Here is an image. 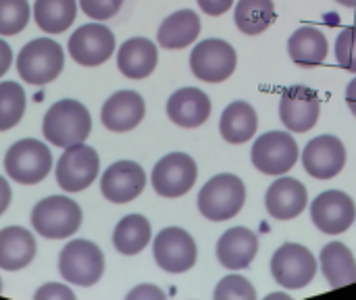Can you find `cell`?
Listing matches in <instances>:
<instances>
[{
    "instance_id": "obj_1",
    "label": "cell",
    "mask_w": 356,
    "mask_h": 300,
    "mask_svg": "<svg viewBox=\"0 0 356 300\" xmlns=\"http://www.w3.org/2000/svg\"><path fill=\"white\" fill-rule=\"evenodd\" d=\"M90 129H92L90 111L79 100H71V98L54 102L46 111L42 121L44 138L58 148H67L83 142L90 136Z\"/></svg>"
},
{
    "instance_id": "obj_2",
    "label": "cell",
    "mask_w": 356,
    "mask_h": 300,
    "mask_svg": "<svg viewBox=\"0 0 356 300\" xmlns=\"http://www.w3.org/2000/svg\"><path fill=\"white\" fill-rule=\"evenodd\" d=\"M65 67V52L60 44L50 38H35L27 42L17 56V71L25 84L46 86L54 81Z\"/></svg>"
},
{
    "instance_id": "obj_3",
    "label": "cell",
    "mask_w": 356,
    "mask_h": 300,
    "mask_svg": "<svg viewBox=\"0 0 356 300\" xmlns=\"http://www.w3.org/2000/svg\"><path fill=\"white\" fill-rule=\"evenodd\" d=\"M246 200V186L234 173L211 177L198 194V211L211 221H227L236 217Z\"/></svg>"
},
{
    "instance_id": "obj_4",
    "label": "cell",
    "mask_w": 356,
    "mask_h": 300,
    "mask_svg": "<svg viewBox=\"0 0 356 300\" xmlns=\"http://www.w3.org/2000/svg\"><path fill=\"white\" fill-rule=\"evenodd\" d=\"M29 219L35 234L50 240H63L79 230L83 215L75 200L67 196H48L33 207Z\"/></svg>"
},
{
    "instance_id": "obj_5",
    "label": "cell",
    "mask_w": 356,
    "mask_h": 300,
    "mask_svg": "<svg viewBox=\"0 0 356 300\" xmlns=\"http://www.w3.org/2000/svg\"><path fill=\"white\" fill-rule=\"evenodd\" d=\"M4 169L17 184H40L52 169V152L44 142L35 138H23L6 150Z\"/></svg>"
},
{
    "instance_id": "obj_6",
    "label": "cell",
    "mask_w": 356,
    "mask_h": 300,
    "mask_svg": "<svg viewBox=\"0 0 356 300\" xmlns=\"http://www.w3.org/2000/svg\"><path fill=\"white\" fill-rule=\"evenodd\" d=\"M58 271L67 284L94 286L104 274V255L90 240H71L58 255Z\"/></svg>"
},
{
    "instance_id": "obj_7",
    "label": "cell",
    "mask_w": 356,
    "mask_h": 300,
    "mask_svg": "<svg viewBox=\"0 0 356 300\" xmlns=\"http://www.w3.org/2000/svg\"><path fill=\"white\" fill-rule=\"evenodd\" d=\"M238 65V54L234 46L219 38H209L196 44V48L190 54V67L192 73L207 81V84H219L232 77Z\"/></svg>"
},
{
    "instance_id": "obj_8",
    "label": "cell",
    "mask_w": 356,
    "mask_h": 300,
    "mask_svg": "<svg viewBox=\"0 0 356 300\" xmlns=\"http://www.w3.org/2000/svg\"><path fill=\"white\" fill-rule=\"evenodd\" d=\"M271 274L280 286L288 290H300L313 282L317 274V261L302 244L286 242L271 259Z\"/></svg>"
},
{
    "instance_id": "obj_9",
    "label": "cell",
    "mask_w": 356,
    "mask_h": 300,
    "mask_svg": "<svg viewBox=\"0 0 356 300\" xmlns=\"http://www.w3.org/2000/svg\"><path fill=\"white\" fill-rule=\"evenodd\" d=\"M252 165L267 175H284L298 161V144L292 134L267 132L257 138L250 150Z\"/></svg>"
},
{
    "instance_id": "obj_10",
    "label": "cell",
    "mask_w": 356,
    "mask_h": 300,
    "mask_svg": "<svg viewBox=\"0 0 356 300\" xmlns=\"http://www.w3.org/2000/svg\"><path fill=\"white\" fill-rule=\"evenodd\" d=\"M100 157L98 152L79 142L67 146L56 163V182L65 192H81L98 177Z\"/></svg>"
},
{
    "instance_id": "obj_11",
    "label": "cell",
    "mask_w": 356,
    "mask_h": 300,
    "mask_svg": "<svg viewBox=\"0 0 356 300\" xmlns=\"http://www.w3.org/2000/svg\"><path fill=\"white\" fill-rule=\"evenodd\" d=\"M198 177L194 159L186 152H171L163 157L152 169V188L163 198H179L188 194Z\"/></svg>"
},
{
    "instance_id": "obj_12",
    "label": "cell",
    "mask_w": 356,
    "mask_h": 300,
    "mask_svg": "<svg viewBox=\"0 0 356 300\" xmlns=\"http://www.w3.org/2000/svg\"><path fill=\"white\" fill-rule=\"evenodd\" d=\"M154 261L167 274H186L196 265V242L181 228H165L154 238Z\"/></svg>"
},
{
    "instance_id": "obj_13",
    "label": "cell",
    "mask_w": 356,
    "mask_h": 300,
    "mask_svg": "<svg viewBox=\"0 0 356 300\" xmlns=\"http://www.w3.org/2000/svg\"><path fill=\"white\" fill-rule=\"evenodd\" d=\"M115 52V33L100 25L88 23L75 29L69 38V54L81 67H98Z\"/></svg>"
},
{
    "instance_id": "obj_14",
    "label": "cell",
    "mask_w": 356,
    "mask_h": 300,
    "mask_svg": "<svg viewBox=\"0 0 356 300\" xmlns=\"http://www.w3.org/2000/svg\"><path fill=\"white\" fill-rule=\"evenodd\" d=\"M311 217L319 232L327 236L344 234L356 219L355 200L346 192L327 190L313 200Z\"/></svg>"
},
{
    "instance_id": "obj_15",
    "label": "cell",
    "mask_w": 356,
    "mask_h": 300,
    "mask_svg": "<svg viewBox=\"0 0 356 300\" xmlns=\"http://www.w3.org/2000/svg\"><path fill=\"white\" fill-rule=\"evenodd\" d=\"M321 102L313 88L292 86L284 90L280 100V119L282 123L296 134H305L313 129L319 121Z\"/></svg>"
},
{
    "instance_id": "obj_16",
    "label": "cell",
    "mask_w": 356,
    "mask_h": 300,
    "mask_svg": "<svg viewBox=\"0 0 356 300\" xmlns=\"http://www.w3.org/2000/svg\"><path fill=\"white\" fill-rule=\"evenodd\" d=\"M302 165L309 175L332 180L346 165V148L336 136H317L302 150Z\"/></svg>"
},
{
    "instance_id": "obj_17",
    "label": "cell",
    "mask_w": 356,
    "mask_h": 300,
    "mask_svg": "<svg viewBox=\"0 0 356 300\" xmlns=\"http://www.w3.org/2000/svg\"><path fill=\"white\" fill-rule=\"evenodd\" d=\"M146 188V173L134 161L113 163L100 180L102 196L115 205H125L138 198Z\"/></svg>"
},
{
    "instance_id": "obj_18",
    "label": "cell",
    "mask_w": 356,
    "mask_h": 300,
    "mask_svg": "<svg viewBox=\"0 0 356 300\" xmlns=\"http://www.w3.org/2000/svg\"><path fill=\"white\" fill-rule=\"evenodd\" d=\"M144 115H146L144 98L134 90H121V92H115L104 102L100 111V121L106 129L115 134H125L138 127Z\"/></svg>"
},
{
    "instance_id": "obj_19",
    "label": "cell",
    "mask_w": 356,
    "mask_h": 300,
    "mask_svg": "<svg viewBox=\"0 0 356 300\" xmlns=\"http://www.w3.org/2000/svg\"><path fill=\"white\" fill-rule=\"evenodd\" d=\"M309 192L305 184L294 177H280L265 194V207L273 219L290 221L307 209Z\"/></svg>"
},
{
    "instance_id": "obj_20",
    "label": "cell",
    "mask_w": 356,
    "mask_h": 300,
    "mask_svg": "<svg viewBox=\"0 0 356 300\" xmlns=\"http://www.w3.org/2000/svg\"><path fill=\"white\" fill-rule=\"evenodd\" d=\"M167 117L186 129L200 127L211 117V98L198 88H181L169 96Z\"/></svg>"
},
{
    "instance_id": "obj_21",
    "label": "cell",
    "mask_w": 356,
    "mask_h": 300,
    "mask_svg": "<svg viewBox=\"0 0 356 300\" xmlns=\"http://www.w3.org/2000/svg\"><path fill=\"white\" fill-rule=\"evenodd\" d=\"M259 253V238L248 228H232L217 242V259L225 269H246Z\"/></svg>"
},
{
    "instance_id": "obj_22",
    "label": "cell",
    "mask_w": 356,
    "mask_h": 300,
    "mask_svg": "<svg viewBox=\"0 0 356 300\" xmlns=\"http://www.w3.org/2000/svg\"><path fill=\"white\" fill-rule=\"evenodd\" d=\"M159 63V50L148 38H129L117 52V67L129 79L148 77Z\"/></svg>"
},
{
    "instance_id": "obj_23",
    "label": "cell",
    "mask_w": 356,
    "mask_h": 300,
    "mask_svg": "<svg viewBox=\"0 0 356 300\" xmlns=\"http://www.w3.org/2000/svg\"><path fill=\"white\" fill-rule=\"evenodd\" d=\"M35 238L21 226L0 230V269L19 271L35 259Z\"/></svg>"
},
{
    "instance_id": "obj_24",
    "label": "cell",
    "mask_w": 356,
    "mask_h": 300,
    "mask_svg": "<svg viewBox=\"0 0 356 300\" xmlns=\"http://www.w3.org/2000/svg\"><path fill=\"white\" fill-rule=\"evenodd\" d=\"M259 127V117L252 104L246 100H234L225 106L219 119V132L229 144H244L254 138Z\"/></svg>"
},
{
    "instance_id": "obj_25",
    "label": "cell",
    "mask_w": 356,
    "mask_h": 300,
    "mask_svg": "<svg viewBox=\"0 0 356 300\" xmlns=\"http://www.w3.org/2000/svg\"><path fill=\"white\" fill-rule=\"evenodd\" d=\"M200 33V19L194 10L190 8H181L175 10L173 15H169L156 33V40L163 48L167 50H181L186 46H190Z\"/></svg>"
},
{
    "instance_id": "obj_26",
    "label": "cell",
    "mask_w": 356,
    "mask_h": 300,
    "mask_svg": "<svg viewBox=\"0 0 356 300\" xmlns=\"http://www.w3.org/2000/svg\"><path fill=\"white\" fill-rule=\"evenodd\" d=\"M321 271L332 288H344L356 282V259L342 242H330L319 255Z\"/></svg>"
},
{
    "instance_id": "obj_27",
    "label": "cell",
    "mask_w": 356,
    "mask_h": 300,
    "mask_svg": "<svg viewBox=\"0 0 356 300\" xmlns=\"http://www.w3.org/2000/svg\"><path fill=\"white\" fill-rule=\"evenodd\" d=\"M327 38L321 29L313 25L298 27L288 40L290 58L300 67H317L327 56Z\"/></svg>"
},
{
    "instance_id": "obj_28",
    "label": "cell",
    "mask_w": 356,
    "mask_h": 300,
    "mask_svg": "<svg viewBox=\"0 0 356 300\" xmlns=\"http://www.w3.org/2000/svg\"><path fill=\"white\" fill-rule=\"evenodd\" d=\"M152 236V228L150 221L142 215H127L123 217L113 232V244L115 251H119L125 257L138 255L142 253Z\"/></svg>"
},
{
    "instance_id": "obj_29",
    "label": "cell",
    "mask_w": 356,
    "mask_h": 300,
    "mask_svg": "<svg viewBox=\"0 0 356 300\" xmlns=\"http://www.w3.org/2000/svg\"><path fill=\"white\" fill-rule=\"evenodd\" d=\"M77 15V0H35L33 19L46 33H63Z\"/></svg>"
},
{
    "instance_id": "obj_30",
    "label": "cell",
    "mask_w": 356,
    "mask_h": 300,
    "mask_svg": "<svg viewBox=\"0 0 356 300\" xmlns=\"http://www.w3.org/2000/svg\"><path fill=\"white\" fill-rule=\"evenodd\" d=\"M238 29L246 35H259L275 21L273 0H238L234 10Z\"/></svg>"
},
{
    "instance_id": "obj_31",
    "label": "cell",
    "mask_w": 356,
    "mask_h": 300,
    "mask_svg": "<svg viewBox=\"0 0 356 300\" xmlns=\"http://www.w3.org/2000/svg\"><path fill=\"white\" fill-rule=\"evenodd\" d=\"M25 113V92L15 81L0 84V132L15 127Z\"/></svg>"
},
{
    "instance_id": "obj_32",
    "label": "cell",
    "mask_w": 356,
    "mask_h": 300,
    "mask_svg": "<svg viewBox=\"0 0 356 300\" xmlns=\"http://www.w3.org/2000/svg\"><path fill=\"white\" fill-rule=\"evenodd\" d=\"M31 8L27 0H0V35H15L29 23Z\"/></svg>"
},
{
    "instance_id": "obj_33",
    "label": "cell",
    "mask_w": 356,
    "mask_h": 300,
    "mask_svg": "<svg viewBox=\"0 0 356 300\" xmlns=\"http://www.w3.org/2000/svg\"><path fill=\"white\" fill-rule=\"evenodd\" d=\"M254 300L257 299V290L252 288V284L242 278V276H227L223 278L217 288H215V300Z\"/></svg>"
},
{
    "instance_id": "obj_34",
    "label": "cell",
    "mask_w": 356,
    "mask_h": 300,
    "mask_svg": "<svg viewBox=\"0 0 356 300\" xmlns=\"http://www.w3.org/2000/svg\"><path fill=\"white\" fill-rule=\"evenodd\" d=\"M336 58L340 67L356 73V27H344L336 40Z\"/></svg>"
},
{
    "instance_id": "obj_35",
    "label": "cell",
    "mask_w": 356,
    "mask_h": 300,
    "mask_svg": "<svg viewBox=\"0 0 356 300\" xmlns=\"http://www.w3.org/2000/svg\"><path fill=\"white\" fill-rule=\"evenodd\" d=\"M123 0H79V6L81 10L94 19V21H104V19H111L119 13Z\"/></svg>"
},
{
    "instance_id": "obj_36",
    "label": "cell",
    "mask_w": 356,
    "mask_h": 300,
    "mask_svg": "<svg viewBox=\"0 0 356 300\" xmlns=\"http://www.w3.org/2000/svg\"><path fill=\"white\" fill-rule=\"evenodd\" d=\"M33 299L35 300H73L75 299V294H73V290H71V288H67V286H63V284H54V282H50V284L42 286V288L33 294Z\"/></svg>"
},
{
    "instance_id": "obj_37",
    "label": "cell",
    "mask_w": 356,
    "mask_h": 300,
    "mask_svg": "<svg viewBox=\"0 0 356 300\" xmlns=\"http://www.w3.org/2000/svg\"><path fill=\"white\" fill-rule=\"evenodd\" d=\"M165 299V292L152 284H142L138 288H134L129 294H127V300H163Z\"/></svg>"
},
{
    "instance_id": "obj_38",
    "label": "cell",
    "mask_w": 356,
    "mask_h": 300,
    "mask_svg": "<svg viewBox=\"0 0 356 300\" xmlns=\"http://www.w3.org/2000/svg\"><path fill=\"white\" fill-rule=\"evenodd\" d=\"M196 2L211 17H219V15L227 13L234 4V0H196Z\"/></svg>"
},
{
    "instance_id": "obj_39",
    "label": "cell",
    "mask_w": 356,
    "mask_h": 300,
    "mask_svg": "<svg viewBox=\"0 0 356 300\" xmlns=\"http://www.w3.org/2000/svg\"><path fill=\"white\" fill-rule=\"evenodd\" d=\"M10 63H13V50L4 40H0V77L8 71Z\"/></svg>"
},
{
    "instance_id": "obj_40",
    "label": "cell",
    "mask_w": 356,
    "mask_h": 300,
    "mask_svg": "<svg viewBox=\"0 0 356 300\" xmlns=\"http://www.w3.org/2000/svg\"><path fill=\"white\" fill-rule=\"evenodd\" d=\"M10 186H8V182L0 175V215L8 209V205H10Z\"/></svg>"
},
{
    "instance_id": "obj_41",
    "label": "cell",
    "mask_w": 356,
    "mask_h": 300,
    "mask_svg": "<svg viewBox=\"0 0 356 300\" xmlns=\"http://www.w3.org/2000/svg\"><path fill=\"white\" fill-rule=\"evenodd\" d=\"M346 102H348L353 115L356 117V79H353V81L348 84V88H346Z\"/></svg>"
},
{
    "instance_id": "obj_42",
    "label": "cell",
    "mask_w": 356,
    "mask_h": 300,
    "mask_svg": "<svg viewBox=\"0 0 356 300\" xmlns=\"http://www.w3.org/2000/svg\"><path fill=\"white\" fill-rule=\"evenodd\" d=\"M336 2H340L342 6H348V8H356V0H336Z\"/></svg>"
},
{
    "instance_id": "obj_43",
    "label": "cell",
    "mask_w": 356,
    "mask_h": 300,
    "mask_svg": "<svg viewBox=\"0 0 356 300\" xmlns=\"http://www.w3.org/2000/svg\"><path fill=\"white\" fill-rule=\"evenodd\" d=\"M273 299H290L288 294H284V292H275V294H269L267 300H273Z\"/></svg>"
},
{
    "instance_id": "obj_44",
    "label": "cell",
    "mask_w": 356,
    "mask_h": 300,
    "mask_svg": "<svg viewBox=\"0 0 356 300\" xmlns=\"http://www.w3.org/2000/svg\"><path fill=\"white\" fill-rule=\"evenodd\" d=\"M0 292H2V280H0Z\"/></svg>"
}]
</instances>
